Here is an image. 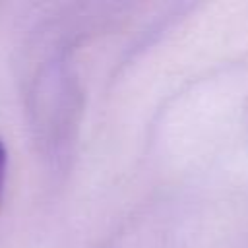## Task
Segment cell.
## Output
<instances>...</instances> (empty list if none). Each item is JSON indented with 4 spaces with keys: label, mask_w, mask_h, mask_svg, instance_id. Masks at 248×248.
Wrapping results in <instances>:
<instances>
[{
    "label": "cell",
    "mask_w": 248,
    "mask_h": 248,
    "mask_svg": "<svg viewBox=\"0 0 248 248\" xmlns=\"http://www.w3.org/2000/svg\"><path fill=\"white\" fill-rule=\"evenodd\" d=\"M6 165H8V153H6L4 143L0 141V200H2L4 182H6Z\"/></svg>",
    "instance_id": "obj_1"
}]
</instances>
